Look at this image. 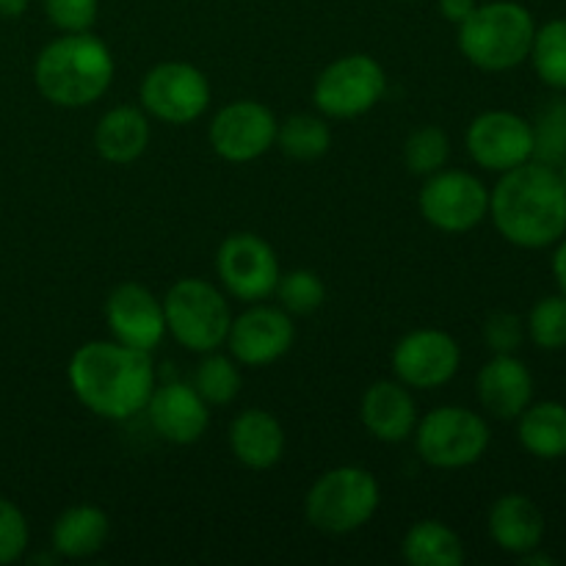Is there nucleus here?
Returning <instances> with one entry per match:
<instances>
[{"instance_id": "obj_10", "label": "nucleus", "mask_w": 566, "mask_h": 566, "mask_svg": "<svg viewBox=\"0 0 566 566\" xmlns=\"http://www.w3.org/2000/svg\"><path fill=\"white\" fill-rule=\"evenodd\" d=\"M138 99L153 119L166 125H188L208 111L210 83L193 64L164 61L144 75Z\"/></svg>"}, {"instance_id": "obj_18", "label": "nucleus", "mask_w": 566, "mask_h": 566, "mask_svg": "<svg viewBox=\"0 0 566 566\" xmlns=\"http://www.w3.org/2000/svg\"><path fill=\"white\" fill-rule=\"evenodd\" d=\"M481 407L497 420H517L534 401V376L517 354H495L475 379Z\"/></svg>"}, {"instance_id": "obj_7", "label": "nucleus", "mask_w": 566, "mask_h": 566, "mask_svg": "<svg viewBox=\"0 0 566 566\" xmlns=\"http://www.w3.org/2000/svg\"><path fill=\"white\" fill-rule=\"evenodd\" d=\"M490 426L468 407H437L415 426L420 459L437 470H464L490 448Z\"/></svg>"}, {"instance_id": "obj_22", "label": "nucleus", "mask_w": 566, "mask_h": 566, "mask_svg": "<svg viewBox=\"0 0 566 566\" xmlns=\"http://www.w3.org/2000/svg\"><path fill=\"white\" fill-rule=\"evenodd\" d=\"M149 116L144 108L136 105H116L103 119L97 122L94 130V147L97 155L108 164H133L149 147Z\"/></svg>"}, {"instance_id": "obj_19", "label": "nucleus", "mask_w": 566, "mask_h": 566, "mask_svg": "<svg viewBox=\"0 0 566 566\" xmlns=\"http://www.w3.org/2000/svg\"><path fill=\"white\" fill-rule=\"evenodd\" d=\"M359 420L365 431L387 446L407 442L418 426V403L407 385L392 379L374 381L359 401Z\"/></svg>"}, {"instance_id": "obj_8", "label": "nucleus", "mask_w": 566, "mask_h": 566, "mask_svg": "<svg viewBox=\"0 0 566 566\" xmlns=\"http://www.w3.org/2000/svg\"><path fill=\"white\" fill-rule=\"evenodd\" d=\"M387 92L385 66L365 53L332 61L313 86V103L326 119H354L379 105Z\"/></svg>"}, {"instance_id": "obj_17", "label": "nucleus", "mask_w": 566, "mask_h": 566, "mask_svg": "<svg viewBox=\"0 0 566 566\" xmlns=\"http://www.w3.org/2000/svg\"><path fill=\"white\" fill-rule=\"evenodd\" d=\"M144 409H147L155 434L171 446H191L202 440L210 423L208 403L193 390V385H186V381L155 385Z\"/></svg>"}, {"instance_id": "obj_35", "label": "nucleus", "mask_w": 566, "mask_h": 566, "mask_svg": "<svg viewBox=\"0 0 566 566\" xmlns=\"http://www.w3.org/2000/svg\"><path fill=\"white\" fill-rule=\"evenodd\" d=\"M28 547L25 514L11 501L0 497V564H14Z\"/></svg>"}, {"instance_id": "obj_24", "label": "nucleus", "mask_w": 566, "mask_h": 566, "mask_svg": "<svg viewBox=\"0 0 566 566\" xmlns=\"http://www.w3.org/2000/svg\"><path fill=\"white\" fill-rule=\"evenodd\" d=\"M517 437L520 446L536 459H553L566 457V407L558 401H539L528 403L523 415H520Z\"/></svg>"}, {"instance_id": "obj_31", "label": "nucleus", "mask_w": 566, "mask_h": 566, "mask_svg": "<svg viewBox=\"0 0 566 566\" xmlns=\"http://www.w3.org/2000/svg\"><path fill=\"white\" fill-rule=\"evenodd\" d=\"M525 335L542 352L566 348V296L553 293V296L539 298L525 321Z\"/></svg>"}, {"instance_id": "obj_9", "label": "nucleus", "mask_w": 566, "mask_h": 566, "mask_svg": "<svg viewBox=\"0 0 566 566\" xmlns=\"http://www.w3.org/2000/svg\"><path fill=\"white\" fill-rule=\"evenodd\" d=\"M418 205L434 230L462 235L490 216V191L470 171L440 169L426 177Z\"/></svg>"}, {"instance_id": "obj_39", "label": "nucleus", "mask_w": 566, "mask_h": 566, "mask_svg": "<svg viewBox=\"0 0 566 566\" xmlns=\"http://www.w3.org/2000/svg\"><path fill=\"white\" fill-rule=\"evenodd\" d=\"M520 562L528 564V566H553V564H556L551 556L539 553V547H536V551H531V553H525V556H520Z\"/></svg>"}, {"instance_id": "obj_16", "label": "nucleus", "mask_w": 566, "mask_h": 566, "mask_svg": "<svg viewBox=\"0 0 566 566\" xmlns=\"http://www.w3.org/2000/svg\"><path fill=\"white\" fill-rule=\"evenodd\" d=\"M105 321L116 343L149 352L160 346L166 337L164 302H158L149 287L138 282H122L111 291L105 302Z\"/></svg>"}, {"instance_id": "obj_32", "label": "nucleus", "mask_w": 566, "mask_h": 566, "mask_svg": "<svg viewBox=\"0 0 566 566\" xmlns=\"http://www.w3.org/2000/svg\"><path fill=\"white\" fill-rule=\"evenodd\" d=\"M280 307L287 315H313L326 302V285L315 271L296 269L280 274V282L274 287Z\"/></svg>"}, {"instance_id": "obj_27", "label": "nucleus", "mask_w": 566, "mask_h": 566, "mask_svg": "<svg viewBox=\"0 0 566 566\" xmlns=\"http://www.w3.org/2000/svg\"><path fill=\"white\" fill-rule=\"evenodd\" d=\"M528 59L545 86L566 92V20H551L536 28Z\"/></svg>"}, {"instance_id": "obj_6", "label": "nucleus", "mask_w": 566, "mask_h": 566, "mask_svg": "<svg viewBox=\"0 0 566 566\" xmlns=\"http://www.w3.org/2000/svg\"><path fill=\"white\" fill-rule=\"evenodd\" d=\"M166 332L193 354H208L224 346L232 313L216 285L199 276H182L164 298Z\"/></svg>"}, {"instance_id": "obj_38", "label": "nucleus", "mask_w": 566, "mask_h": 566, "mask_svg": "<svg viewBox=\"0 0 566 566\" xmlns=\"http://www.w3.org/2000/svg\"><path fill=\"white\" fill-rule=\"evenodd\" d=\"M28 3L31 0H0V17H9V20L22 17L28 11Z\"/></svg>"}, {"instance_id": "obj_34", "label": "nucleus", "mask_w": 566, "mask_h": 566, "mask_svg": "<svg viewBox=\"0 0 566 566\" xmlns=\"http://www.w3.org/2000/svg\"><path fill=\"white\" fill-rule=\"evenodd\" d=\"M97 0H44V14L59 31L83 33L97 22Z\"/></svg>"}, {"instance_id": "obj_13", "label": "nucleus", "mask_w": 566, "mask_h": 566, "mask_svg": "<svg viewBox=\"0 0 566 566\" xmlns=\"http://www.w3.org/2000/svg\"><path fill=\"white\" fill-rule=\"evenodd\" d=\"M276 116L258 99H235L219 108L210 122V147L230 164H249L276 144Z\"/></svg>"}, {"instance_id": "obj_25", "label": "nucleus", "mask_w": 566, "mask_h": 566, "mask_svg": "<svg viewBox=\"0 0 566 566\" xmlns=\"http://www.w3.org/2000/svg\"><path fill=\"white\" fill-rule=\"evenodd\" d=\"M401 556L409 566H462V536L440 520L412 525L401 542Z\"/></svg>"}, {"instance_id": "obj_21", "label": "nucleus", "mask_w": 566, "mask_h": 566, "mask_svg": "<svg viewBox=\"0 0 566 566\" xmlns=\"http://www.w3.org/2000/svg\"><path fill=\"white\" fill-rule=\"evenodd\" d=\"M230 451L243 468L271 470L285 453V429L265 409H243L230 426Z\"/></svg>"}, {"instance_id": "obj_33", "label": "nucleus", "mask_w": 566, "mask_h": 566, "mask_svg": "<svg viewBox=\"0 0 566 566\" xmlns=\"http://www.w3.org/2000/svg\"><path fill=\"white\" fill-rule=\"evenodd\" d=\"M525 321L509 310H495L484 321V340L492 354H517L525 343Z\"/></svg>"}, {"instance_id": "obj_2", "label": "nucleus", "mask_w": 566, "mask_h": 566, "mask_svg": "<svg viewBox=\"0 0 566 566\" xmlns=\"http://www.w3.org/2000/svg\"><path fill=\"white\" fill-rule=\"evenodd\" d=\"M66 379L88 412L127 420L147 407L155 390V365L149 352L116 340H92L72 354Z\"/></svg>"}, {"instance_id": "obj_5", "label": "nucleus", "mask_w": 566, "mask_h": 566, "mask_svg": "<svg viewBox=\"0 0 566 566\" xmlns=\"http://www.w3.org/2000/svg\"><path fill=\"white\" fill-rule=\"evenodd\" d=\"M379 503L381 490L376 475L357 464H346L315 479L304 501V517L321 534L343 536L368 525L379 512Z\"/></svg>"}, {"instance_id": "obj_37", "label": "nucleus", "mask_w": 566, "mask_h": 566, "mask_svg": "<svg viewBox=\"0 0 566 566\" xmlns=\"http://www.w3.org/2000/svg\"><path fill=\"white\" fill-rule=\"evenodd\" d=\"M553 276H556L558 293L566 296V238L558 241L556 254H553Z\"/></svg>"}, {"instance_id": "obj_28", "label": "nucleus", "mask_w": 566, "mask_h": 566, "mask_svg": "<svg viewBox=\"0 0 566 566\" xmlns=\"http://www.w3.org/2000/svg\"><path fill=\"white\" fill-rule=\"evenodd\" d=\"M193 390L202 396L208 407H227L235 401L238 390H241V370H238L235 359L219 354V348L205 354L193 374Z\"/></svg>"}, {"instance_id": "obj_1", "label": "nucleus", "mask_w": 566, "mask_h": 566, "mask_svg": "<svg viewBox=\"0 0 566 566\" xmlns=\"http://www.w3.org/2000/svg\"><path fill=\"white\" fill-rule=\"evenodd\" d=\"M490 216L512 247H556L566 235V182L553 166L528 160L503 171L490 191Z\"/></svg>"}, {"instance_id": "obj_30", "label": "nucleus", "mask_w": 566, "mask_h": 566, "mask_svg": "<svg viewBox=\"0 0 566 566\" xmlns=\"http://www.w3.org/2000/svg\"><path fill=\"white\" fill-rule=\"evenodd\" d=\"M448 158H451V142H448V133L437 125L418 127L409 133L407 144H403V164L412 175H434V171L446 169Z\"/></svg>"}, {"instance_id": "obj_36", "label": "nucleus", "mask_w": 566, "mask_h": 566, "mask_svg": "<svg viewBox=\"0 0 566 566\" xmlns=\"http://www.w3.org/2000/svg\"><path fill=\"white\" fill-rule=\"evenodd\" d=\"M475 6H479L475 0H440L442 17H446L448 22H453V25H462V22L473 14Z\"/></svg>"}, {"instance_id": "obj_14", "label": "nucleus", "mask_w": 566, "mask_h": 566, "mask_svg": "<svg viewBox=\"0 0 566 566\" xmlns=\"http://www.w3.org/2000/svg\"><path fill=\"white\" fill-rule=\"evenodd\" d=\"M462 348L442 329H415L392 348V370L409 390H437L459 374Z\"/></svg>"}, {"instance_id": "obj_11", "label": "nucleus", "mask_w": 566, "mask_h": 566, "mask_svg": "<svg viewBox=\"0 0 566 566\" xmlns=\"http://www.w3.org/2000/svg\"><path fill=\"white\" fill-rule=\"evenodd\" d=\"M216 271L227 293L249 304L269 298L280 282L276 252L254 232H235L224 238L216 252Z\"/></svg>"}, {"instance_id": "obj_29", "label": "nucleus", "mask_w": 566, "mask_h": 566, "mask_svg": "<svg viewBox=\"0 0 566 566\" xmlns=\"http://www.w3.org/2000/svg\"><path fill=\"white\" fill-rule=\"evenodd\" d=\"M534 127V160L558 169L566 158V99L556 97L531 122Z\"/></svg>"}, {"instance_id": "obj_12", "label": "nucleus", "mask_w": 566, "mask_h": 566, "mask_svg": "<svg viewBox=\"0 0 566 566\" xmlns=\"http://www.w3.org/2000/svg\"><path fill=\"white\" fill-rule=\"evenodd\" d=\"M468 153L481 169L503 171L534 160V127L514 111H484L468 127Z\"/></svg>"}, {"instance_id": "obj_23", "label": "nucleus", "mask_w": 566, "mask_h": 566, "mask_svg": "<svg viewBox=\"0 0 566 566\" xmlns=\"http://www.w3.org/2000/svg\"><path fill=\"white\" fill-rule=\"evenodd\" d=\"M108 514L97 506H70L53 523V551L64 558H88L103 551L108 542Z\"/></svg>"}, {"instance_id": "obj_20", "label": "nucleus", "mask_w": 566, "mask_h": 566, "mask_svg": "<svg viewBox=\"0 0 566 566\" xmlns=\"http://www.w3.org/2000/svg\"><path fill=\"white\" fill-rule=\"evenodd\" d=\"M545 514L523 492L501 495L490 509V536L503 553L525 556L542 547L545 539Z\"/></svg>"}, {"instance_id": "obj_4", "label": "nucleus", "mask_w": 566, "mask_h": 566, "mask_svg": "<svg viewBox=\"0 0 566 566\" xmlns=\"http://www.w3.org/2000/svg\"><path fill=\"white\" fill-rule=\"evenodd\" d=\"M536 22L525 6L514 0L475 6L459 25V50L484 72H509L523 64L534 44Z\"/></svg>"}, {"instance_id": "obj_15", "label": "nucleus", "mask_w": 566, "mask_h": 566, "mask_svg": "<svg viewBox=\"0 0 566 566\" xmlns=\"http://www.w3.org/2000/svg\"><path fill=\"white\" fill-rule=\"evenodd\" d=\"M293 340H296V326H293L291 315L282 307L254 302L238 318H232L224 343L230 346V357L238 365L265 368L285 357Z\"/></svg>"}, {"instance_id": "obj_26", "label": "nucleus", "mask_w": 566, "mask_h": 566, "mask_svg": "<svg viewBox=\"0 0 566 566\" xmlns=\"http://www.w3.org/2000/svg\"><path fill=\"white\" fill-rule=\"evenodd\" d=\"M276 147L293 160H318L329 153L332 130L324 116L293 114L276 127Z\"/></svg>"}, {"instance_id": "obj_3", "label": "nucleus", "mask_w": 566, "mask_h": 566, "mask_svg": "<svg viewBox=\"0 0 566 566\" xmlns=\"http://www.w3.org/2000/svg\"><path fill=\"white\" fill-rule=\"evenodd\" d=\"M39 94L59 108L94 105L114 81V55L92 31L64 33L33 64Z\"/></svg>"}, {"instance_id": "obj_40", "label": "nucleus", "mask_w": 566, "mask_h": 566, "mask_svg": "<svg viewBox=\"0 0 566 566\" xmlns=\"http://www.w3.org/2000/svg\"><path fill=\"white\" fill-rule=\"evenodd\" d=\"M558 175H562V180L566 182V158L562 160V166H558Z\"/></svg>"}]
</instances>
